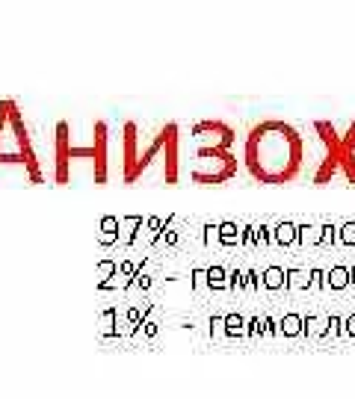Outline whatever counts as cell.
<instances>
[{
    "label": "cell",
    "mask_w": 355,
    "mask_h": 399,
    "mask_svg": "<svg viewBox=\"0 0 355 399\" xmlns=\"http://www.w3.org/2000/svg\"><path fill=\"white\" fill-rule=\"evenodd\" d=\"M237 157L234 151H222V148H195V166L190 172V181L195 187H220L228 184L237 175Z\"/></svg>",
    "instance_id": "6"
},
{
    "label": "cell",
    "mask_w": 355,
    "mask_h": 399,
    "mask_svg": "<svg viewBox=\"0 0 355 399\" xmlns=\"http://www.w3.org/2000/svg\"><path fill=\"white\" fill-rule=\"evenodd\" d=\"M243 166L258 184H290L302 175L305 166V136L284 118H264L246 133Z\"/></svg>",
    "instance_id": "1"
},
{
    "label": "cell",
    "mask_w": 355,
    "mask_h": 399,
    "mask_svg": "<svg viewBox=\"0 0 355 399\" xmlns=\"http://www.w3.org/2000/svg\"><path fill=\"white\" fill-rule=\"evenodd\" d=\"M92 133H95V142L89 148L71 145V128H68V122H56V130H53V181H56V187H66L71 181V163H74V160H92V166H95V187L107 184L110 128H107L104 118H98Z\"/></svg>",
    "instance_id": "3"
},
{
    "label": "cell",
    "mask_w": 355,
    "mask_h": 399,
    "mask_svg": "<svg viewBox=\"0 0 355 399\" xmlns=\"http://www.w3.org/2000/svg\"><path fill=\"white\" fill-rule=\"evenodd\" d=\"M344 326H346V328H344V334H349V337H355V314H349V316L344 319Z\"/></svg>",
    "instance_id": "26"
},
{
    "label": "cell",
    "mask_w": 355,
    "mask_h": 399,
    "mask_svg": "<svg viewBox=\"0 0 355 399\" xmlns=\"http://www.w3.org/2000/svg\"><path fill=\"white\" fill-rule=\"evenodd\" d=\"M122 243V219L118 216H104L101 225H98V246H118Z\"/></svg>",
    "instance_id": "8"
},
{
    "label": "cell",
    "mask_w": 355,
    "mask_h": 399,
    "mask_svg": "<svg viewBox=\"0 0 355 399\" xmlns=\"http://www.w3.org/2000/svg\"><path fill=\"white\" fill-rule=\"evenodd\" d=\"M261 284L267 290H284L287 287V269L282 266H267L264 275H261Z\"/></svg>",
    "instance_id": "10"
},
{
    "label": "cell",
    "mask_w": 355,
    "mask_h": 399,
    "mask_svg": "<svg viewBox=\"0 0 355 399\" xmlns=\"http://www.w3.org/2000/svg\"><path fill=\"white\" fill-rule=\"evenodd\" d=\"M272 239L279 246H293L296 239H299V225H293V222H279L272 231Z\"/></svg>",
    "instance_id": "13"
},
{
    "label": "cell",
    "mask_w": 355,
    "mask_h": 399,
    "mask_svg": "<svg viewBox=\"0 0 355 399\" xmlns=\"http://www.w3.org/2000/svg\"><path fill=\"white\" fill-rule=\"evenodd\" d=\"M115 275H118V264H115V261H101V264H98V269H95L98 290L107 287V284H110V278H115Z\"/></svg>",
    "instance_id": "17"
},
{
    "label": "cell",
    "mask_w": 355,
    "mask_h": 399,
    "mask_svg": "<svg viewBox=\"0 0 355 399\" xmlns=\"http://www.w3.org/2000/svg\"><path fill=\"white\" fill-rule=\"evenodd\" d=\"M246 287H249V290L264 287V284H261V275H258V272H246Z\"/></svg>",
    "instance_id": "25"
},
{
    "label": "cell",
    "mask_w": 355,
    "mask_h": 399,
    "mask_svg": "<svg viewBox=\"0 0 355 399\" xmlns=\"http://www.w3.org/2000/svg\"><path fill=\"white\" fill-rule=\"evenodd\" d=\"M305 331V316L299 314H284L282 323H279V334L282 337H299Z\"/></svg>",
    "instance_id": "11"
},
{
    "label": "cell",
    "mask_w": 355,
    "mask_h": 399,
    "mask_svg": "<svg viewBox=\"0 0 355 399\" xmlns=\"http://www.w3.org/2000/svg\"><path fill=\"white\" fill-rule=\"evenodd\" d=\"M0 166H21L33 184H45L24 113L12 98L0 101Z\"/></svg>",
    "instance_id": "5"
},
{
    "label": "cell",
    "mask_w": 355,
    "mask_h": 399,
    "mask_svg": "<svg viewBox=\"0 0 355 399\" xmlns=\"http://www.w3.org/2000/svg\"><path fill=\"white\" fill-rule=\"evenodd\" d=\"M154 163H160V177L166 187H175L181 177V128L166 122L140 148V125L125 122L122 128V181L136 184Z\"/></svg>",
    "instance_id": "2"
},
{
    "label": "cell",
    "mask_w": 355,
    "mask_h": 399,
    "mask_svg": "<svg viewBox=\"0 0 355 399\" xmlns=\"http://www.w3.org/2000/svg\"><path fill=\"white\" fill-rule=\"evenodd\" d=\"M220 246L225 249H234V246H243V225L237 222H220Z\"/></svg>",
    "instance_id": "9"
},
{
    "label": "cell",
    "mask_w": 355,
    "mask_h": 399,
    "mask_svg": "<svg viewBox=\"0 0 355 399\" xmlns=\"http://www.w3.org/2000/svg\"><path fill=\"white\" fill-rule=\"evenodd\" d=\"M207 287L210 290H225L228 287V272L222 266H207Z\"/></svg>",
    "instance_id": "19"
},
{
    "label": "cell",
    "mask_w": 355,
    "mask_h": 399,
    "mask_svg": "<svg viewBox=\"0 0 355 399\" xmlns=\"http://www.w3.org/2000/svg\"><path fill=\"white\" fill-rule=\"evenodd\" d=\"M323 284L329 290H346L349 287V269L346 266H331L326 275H323Z\"/></svg>",
    "instance_id": "12"
},
{
    "label": "cell",
    "mask_w": 355,
    "mask_h": 399,
    "mask_svg": "<svg viewBox=\"0 0 355 399\" xmlns=\"http://www.w3.org/2000/svg\"><path fill=\"white\" fill-rule=\"evenodd\" d=\"M136 284H140V287H148V284H151V278L140 272V275H136Z\"/></svg>",
    "instance_id": "29"
},
{
    "label": "cell",
    "mask_w": 355,
    "mask_h": 399,
    "mask_svg": "<svg viewBox=\"0 0 355 399\" xmlns=\"http://www.w3.org/2000/svg\"><path fill=\"white\" fill-rule=\"evenodd\" d=\"M320 284H323V272H320V269H314V272H311V284H308V287H320Z\"/></svg>",
    "instance_id": "27"
},
{
    "label": "cell",
    "mask_w": 355,
    "mask_h": 399,
    "mask_svg": "<svg viewBox=\"0 0 355 399\" xmlns=\"http://www.w3.org/2000/svg\"><path fill=\"white\" fill-rule=\"evenodd\" d=\"M143 225H145L143 216H125V219H122V246H130L133 237H136V231H140Z\"/></svg>",
    "instance_id": "15"
},
{
    "label": "cell",
    "mask_w": 355,
    "mask_h": 399,
    "mask_svg": "<svg viewBox=\"0 0 355 399\" xmlns=\"http://www.w3.org/2000/svg\"><path fill=\"white\" fill-rule=\"evenodd\" d=\"M246 334V319L240 314H225V337L234 341V337H243Z\"/></svg>",
    "instance_id": "16"
},
{
    "label": "cell",
    "mask_w": 355,
    "mask_h": 399,
    "mask_svg": "<svg viewBox=\"0 0 355 399\" xmlns=\"http://www.w3.org/2000/svg\"><path fill=\"white\" fill-rule=\"evenodd\" d=\"M145 311H148V308H145ZM145 311H140V308H130V311H128V331H136V328H140Z\"/></svg>",
    "instance_id": "23"
},
{
    "label": "cell",
    "mask_w": 355,
    "mask_h": 399,
    "mask_svg": "<svg viewBox=\"0 0 355 399\" xmlns=\"http://www.w3.org/2000/svg\"><path fill=\"white\" fill-rule=\"evenodd\" d=\"M205 243H207V246L220 243V228H216V225H207V228H205Z\"/></svg>",
    "instance_id": "24"
},
{
    "label": "cell",
    "mask_w": 355,
    "mask_h": 399,
    "mask_svg": "<svg viewBox=\"0 0 355 399\" xmlns=\"http://www.w3.org/2000/svg\"><path fill=\"white\" fill-rule=\"evenodd\" d=\"M317 142L323 145V154L317 160V169L311 172V184L314 187H326L334 181V175H344V181L349 187H355V122H349V128L341 133L331 122L317 118L311 125Z\"/></svg>",
    "instance_id": "4"
},
{
    "label": "cell",
    "mask_w": 355,
    "mask_h": 399,
    "mask_svg": "<svg viewBox=\"0 0 355 399\" xmlns=\"http://www.w3.org/2000/svg\"><path fill=\"white\" fill-rule=\"evenodd\" d=\"M143 326H145V334H148V337H154V334H157V323H154V319H145Z\"/></svg>",
    "instance_id": "28"
},
{
    "label": "cell",
    "mask_w": 355,
    "mask_h": 399,
    "mask_svg": "<svg viewBox=\"0 0 355 399\" xmlns=\"http://www.w3.org/2000/svg\"><path fill=\"white\" fill-rule=\"evenodd\" d=\"M299 243H305V246H323V225H302L299 228Z\"/></svg>",
    "instance_id": "18"
},
{
    "label": "cell",
    "mask_w": 355,
    "mask_h": 399,
    "mask_svg": "<svg viewBox=\"0 0 355 399\" xmlns=\"http://www.w3.org/2000/svg\"><path fill=\"white\" fill-rule=\"evenodd\" d=\"M192 139L205 148H222V151H231L234 148V128L220 122V118H205V122H195L192 125Z\"/></svg>",
    "instance_id": "7"
},
{
    "label": "cell",
    "mask_w": 355,
    "mask_h": 399,
    "mask_svg": "<svg viewBox=\"0 0 355 399\" xmlns=\"http://www.w3.org/2000/svg\"><path fill=\"white\" fill-rule=\"evenodd\" d=\"M311 278L302 269H287V287H308Z\"/></svg>",
    "instance_id": "21"
},
{
    "label": "cell",
    "mask_w": 355,
    "mask_h": 399,
    "mask_svg": "<svg viewBox=\"0 0 355 399\" xmlns=\"http://www.w3.org/2000/svg\"><path fill=\"white\" fill-rule=\"evenodd\" d=\"M118 311L115 308H107L104 314H101V323H98V326H101V328H98V334H101L104 337V341H113V337H118Z\"/></svg>",
    "instance_id": "14"
},
{
    "label": "cell",
    "mask_w": 355,
    "mask_h": 399,
    "mask_svg": "<svg viewBox=\"0 0 355 399\" xmlns=\"http://www.w3.org/2000/svg\"><path fill=\"white\" fill-rule=\"evenodd\" d=\"M246 287V275L240 272V269H234V272H228V290H243Z\"/></svg>",
    "instance_id": "22"
},
{
    "label": "cell",
    "mask_w": 355,
    "mask_h": 399,
    "mask_svg": "<svg viewBox=\"0 0 355 399\" xmlns=\"http://www.w3.org/2000/svg\"><path fill=\"white\" fill-rule=\"evenodd\" d=\"M338 243L341 246H355V222H344L338 228Z\"/></svg>",
    "instance_id": "20"
}]
</instances>
